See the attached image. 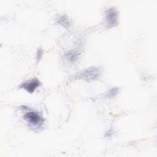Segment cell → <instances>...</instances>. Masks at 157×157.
<instances>
[{
	"label": "cell",
	"instance_id": "1",
	"mask_svg": "<svg viewBox=\"0 0 157 157\" xmlns=\"http://www.w3.org/2000/svg\"><path fill=\"white\" fill-rule=\"evenodd\" d=\"M25 118L34 126H40L43 123V119L40 116V115L35 112H28L25 115Z\"/></svg>",
	"mask_w": 157,
	"mask_h": 157
},
{
	"label": "cell",
	"instance_id": "2",
	"mask_svg": "<svg viewBox=\"0 0 157 157\" xmlns=\"http://www.w3.org/2000/svg\"><path fill=\"white\" fill-rule=\"evenodd\" d=\"M39 85H40V82H39V80L35 78L22 83L20 87L26 90L28 92L32 93L39 86Z\"/></svg>",
	"mask_w": 157,
	"mask_h": 157
},
{
	"label": "cell",
	"instance_id": "3",
	"mask_svg": "<svg viewBox=\"0 0 157 157\" xmlns=\"http://www.w3.org/2000/svg\"><path fill=\"white\" fill-rule=\"evenodd\" d=\"M106 21L109 27H112L117 24V15L115 10L113 9H109L106 14Z\"/></svg>",
	"mask_w": 157,
	"mask_h": 157
}]
</instances>
